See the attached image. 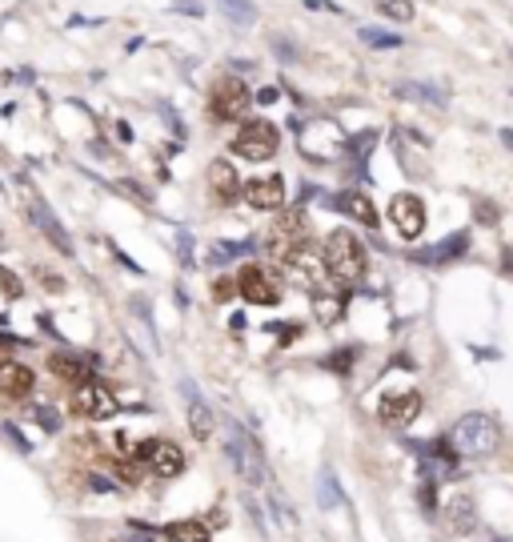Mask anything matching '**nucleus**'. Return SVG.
Masks as SVG:
<instances>
[{
    "mask_svg": "<svg viewBox=\"0 0 513 542\" xmlns=\"http://www.w3.org/2000/svg\"><path fill=\"white\" fill-rule=\"evenodd\" d=\"M501 446V430L489 414H466L449 430V450L457 458H489Z\"/></svg>",
    "mask_w": 513,
    "mask_h": 542,
    "instance_id": "1",
    "label": "nucleus"
},
{
    "mask_svg": "<svg viewBox=\"0 0 513 542\" xmlns=\"http://www.w3.org/2000/svg\"><path fill=\"white\" fill-rule=\"evenodd\" d=\"M321 261H325L329 277L345 281V286H354V281L365 277V249H361V241L349 234V229H333V234L325 237Z\"/></svg>",
    "mask_w": 513,
    "mask_h": 542,
    "instance_id": "2",
    "label": "nucleus"
},
{
    "mask_svg": "<svg viewBox=\"0 0 513 542\" xmlns=\"http://www.w3.org/2000/svg\"><path fill=\"white\" fill-rule=\"evenodd\" d=\"M225 454H229V462H233V470L249 482V486H265V482H269L265 454H261V450H257V442L249 438L245 430L237 426V422H229V426H225Z\"/></svg>",
    "mask_w": 513,
    "mask_h": 542,
    "instance_id": "3",
    "label": "nucleus"
},
{
    "mask_svg": "<svg viewBox=\"0 0 513 542\" xmlns=\"http://www.w3.org/2000/svg\"><path fill=\"white\" fill-rule=\"evenodd\" d=\"M133 462H140V466L157 478H177L180 470H185V450L169 438H149V442H137Z\"/></svg>",
    "mask_w": 513,
    "mask_h": 542,
    "instance_id": "4",
    "label": "nucleus"
},
{
    "mask_svg": "<svg viewBox=\"0 0 513 542\" xmlns=\"http://www.w3.org/2000/svg\"><path fill=\"white\" fill-rule=\"evenodd\" d=\"M277 145H281V133L269 120H249V125H241V133L233 137V153L241 161H249V165H261V161H269L277 153Z\"/></svg>",
    "mask_w": 513,
    "mask_h": 542,
    "instance_id": "5",
    "label": "nucleus"
},
{
    "mask_svg": "<svg viewBox=\"0 0 513 542\" xmlns=\"http://www.w3.org/2000/svg\"><path fill=\"white\" fill-rule=\"evenodd\" d=\"M68 406H73V414L85 418V422H105V418L117 414V394L105 386V381L88 378L85 386L73 390V401H68Z\"/></svg>",
    "mask_w": 513,
    "mask_h": 542,
    "instance_id": "6",
    "label": "nucleus"
},
{
    "mask_svg": "<svg viewBox=\"0 0 513 542\" xmlns=\"http://www.w3.org/2000/svg\"><path fill=\"white\" fill-rule=\"evenodd\" d=\"M253 93H249L245 85H241L237 77H221L213 85V93H209V113L217 120H241L249 113V105H253Z\"/></svg>",
    "mask_w": 513,
    "mask_h": 542,
    "instance_id": "7",
    "label": "nucleus"
},
{
    "mask_svg": "<svg viewBox=\"0 0 513 542\" xmlns=\"http://www.w3.org/2000/svg\"><path fill=\"white\" fill-rule=\"evenodd\" d=\"M389 221L401 234V241H417L421 229H426V205H421L417 193H397L389 201Z\"/></svg>",
    "mask_w": 513,
    "mask_h": 542,
    "instance_id": "8",
    "label": "nucleus"
},
{
    "mask_svg": "<svg viewBox=\"0 0 513 542\" xmlns=\"http://www.w3.org/2000/svg\"><path fill=\"white\" fill-rule=\"evenodd\" d=\"M237 294L245 301H253V306H277V301H281V289H277L273 274L261 269V266L241 269V274H237Z\"/></svg>",
    "mask_w": 513,
    "mask_h": 542,
    "instance_id": "9",
    "label": "nucleus"
},
{
    "mask_svg": "<svg viewBox=\"0 0 513 542\" xmlns=\"http://www.w3.org/2000/svg\"><path fill=\"white\" fill-rule=\"evenodd\" d=\"M417 414H421V394L417 390H394V394H385L377 401V418L385 422V426H394V430L409 426Z\"/></svg>",
    "mask_w": 513,
    "mask_h": 542,
    "instance_id": "10",
    "label": "nucleus"
},
{
    "mask_svg": "<svg viewBox=\"0 0 513 542\" xmlns=\"http://www.w3.org/2000/svg\"><path fill=\"white\" fill-rule=\"evenodd\" d=\"M241 197H245L253 209H261V214H273V209H281V205H285V177H277V173H265V177H253V181H245V189H241Z\"/></svg>",
    "mask_w": 513,
    "mask_h": 542,
    "instance_id": "11",
    "label": "nucleus"
},
{
    "mask_svg": "<svg viewBox=\"0 0 513 542\" xmlns=\"http://www.w3.org/2000/svg\"><path fill=\"white\" fill-rule=\"evenodd\" d=\"M36 390V374L16 358H5L0 361V394L13 398V401H28Z\"/></svg>",
    "mask_w": 513,
    "mask_h": 542,
    "instance_id": "12",
    "label": "nucleus"
},
{
    "mask_svg": "<svg viewBox=\"0 0 513 542\" xmlns=\"http://www.w3.org/2000/svg\"><path fill=\"white\" fill-rule=\"evenodd\" d=\"M209 197H213V205H233V201L241 197V177H237V165L233 161H213L209 165Z\"/></svg>",
    "mask_w": 513,
    "mask_h": 542,
    "instance_id": "13",
    "label": "nucleus"
},
{
    "mask_svg": "<svg viewBox=\"0 0 513 542\" xmlns=\"http://www.w3.org/2000/svg\"><path fill=\"white\" fill-rule=\"evenodd\" d=\"M48 374L68 381V386H85L93 378V370H88V361L80 354H48Z\"/></svg>",
    "mask_w": 513,
    "mask_h": 542,
    "instance_id": "14",
    "label": "nucleus"
},
{
    "mask_svg": "<svg viewBox=\"0 0 513 542\" xmlns=\"http://www.w3.org/2000/svg\"><path fill=\"white\" fill-rule=\"evenodd\" d=\"M28 209H33V221H36V229L45 237H53V245L60 249V254H73V241H68V234L60 229V221L53 209H45V201H36V197H28Z\"/></svg>",
    "mask_w": 513,
    "mask_h": 542,
    "instance_id": "15",
    "label": "nucleus"
},
{
    "mask_svg": "<svg viewBox=\"0 0 513 542\" xmlns=\"http://www.w3.org/2000/svg\"><path fill=\"white\" fill-rule=\"evenodd\" d=\"M160 535H165L169 542H213V535H209L205 522L197 518H177V522H165L160 526Z\"/></svg>",
    "mask_w": 513,
    "mask_h": 542,
    "instance_id": "16",
    "label": "nucleus"
},
{
    "mask_svg": "<svg viewBox=\"0 0 513 542\" xmlns=\"http://www.w3.org/2000/svg\"><path fill=\"white\" fill-rule=\"evenodd\" d=\"M333 205L354 221H361V225H369V229L377 225V209H374V201H369V193H345V197H337Z\"/></svg>",
    "mask_w": 513,
    "mask_h": 542,
    "instance_id": "17",
    "label": "nucleus"
},
{
    "mask_svg": "<svg viewBox=\"0 0 513 542\" xmlns=\"http://www.w3.org/2000/svg\"><path fill=\"white\" fill-rule=\"evenodd\" d=\"M213 410H209V401H200L193 390H189V430H193L197 442H209V434H213Z\"/></svg>",
    "mask_w": 513,
    "mask_h": 542,
    "instance_id": "18",
    "label": "nucleus"
},
{
    "mask_svg": "<svg viewBox=\"0 0 513 542\" xmlns=\"http://www.w3.org/2000/svg\"><path fill=\"white\" fill-rule=\"evenodd\" d=\"M466 249H469V237L466 234H454V237L437 241V245L421 249L417 261H454V257H466Z\"/></svg>",
    "mask_w": 513,
    "mask_h": 542,
    "instance_id": "19",
    "label": "nucleus"
},
{
    "mask_svg": "<svg viewBox=\"0 0 513 542\" xmlns=\"http://www.w3.org/2000/svg\"><path fill=\"white\" fill-rule=\"evenodd\" d=\"M313 309H317L321 321H337L341 314H345V301L337 297V289L321 286V289H313Z\"/></svg>",
    "mask_w": 513,
    "mask_h": 542,
    "instance_id": "20",
    "label": "nucleus"
},
{
    "mask_svg": "<svg viewBox=\"0 0 513 542\" xmlns=\"http://www.w3.org/2000/svg\"><path fill=\"white\" fill-rule=\"evenodd\" d=\"M217 5H221V13L233 20V25H253V20H257L253 0H217Z\"/></svg>",
    "mask_w": 513,
    "mask_h": 542,
    "instance_id": "21",
    "label": "nucleus"
},
{
    "mask_svg": "<svg viewBox=\"0 0 513 542\" xmlns=\"http://www.w3.org/2000/svg\"><path fill=\"white\" fill-rule=\"evenodd\" d=\"M449 515H454V518H449V522H454V530H469V526H474V502L454 498V502H449Z\"/></svg>",
    "mask_w": 513,
    "mask_h": 542,
    "instance_id": "22",
    "label": "nucleus"
},
{
    "mask_svg": "<svg viewBox=\"0 0 513 542\" xmlns=\"http://www.w3.org/2000/svg\"><path fill=\"white\" fill-rule=\"evenodd\" d=\"M377 13H385L394 20H414V5L409 0H377Z\"/></svg>",
    "mask_w": 513,
    "mask_h": 542,
    "instance_id": "23",
    "label": "nucleus"
},
{
    "mask_svg": "<svg viewBox=\"0 0 513 542\" xmlns=\"http://www.w3.org/2000/svg\"><path fill=\"white\" fill-rule=\"evenodd\" d=\"M361 40H365V45H377V48H397L401 45V36H385V33H377V28H361Z\"/></svg>",
    "mask_w": 513,
    "mask_h": 542,
    "instance_id": "24",
    "label": "nucleus"
},
{
    "mask_svg": "<svg viewBox=\"0 0 513 542\" xmlns=\"http://www.w3.org/2000/svg\"><path fill=\"white\" fill-rule=\"evenodd\" d=\"M245 249H249V245H213V249H209V254H213L209 261H229L233 254H245Z\"/></svg>",
    "mask_w": 513,
    "mask_h": 542,
    "instance_id": "25",
    "label": "nucleus"
},
{
    "mask_svg": "<svg viewBox=\"0 0 513 542\" xmlns=\"http://www.w3.org/2000/svg\"><path fill=\"white\" fill-rule=\"evenodd\" d=\"M36 426H45V430H56V426H60V418H56V410H48V406H40V410H36Z\"/></svg>",
    "mask_w": 513,
    "mask_h": 542,
    "instance_id": "26",
    "label": "nucleus"
},
{
    "mask_svg": "<svg viewBox=\"0 0 513 542\" xmlns=\"http://www.w3.org/2000/svg\"><path fill=\"white\" fill-rule=\"evenodd\" d=\"M0 286H5V294H16L20 297V277H13L8 269H0Z\"/></svg>",
    "mask_w": 513,
    "mask_h": 542,
    "instance_id": "27",
    "label": "nucleus"
},
{
    "mask_svg": "<svg viewBox=\"0 0 513 542\" xmlns=\"http://www.w3.org/2000/svg\"><path fill=\"white\" fill-rule=\"evenodd\" d=\"M40 281H45V286H53V294H60V289H65V277L48 274V269H40Z\"/></svg>",
    "mask_w": 513,
    "mask_h": 542,
    "instance_id": "28",
    "label": "nucleus"
},
{
    "mask_svg": "<svg viewBox=\"0 0 513 542\" xmlns=\"http://www.w3.org/2000/svg\"><path fill=\"white\" fill-rule=\"evenodd\" d=\"M233 294H237V281H221V286H217V301H225Z\"/></svg>",
    "mask_w": 513,
    "mask_h": 542,
    "instance_id": "29",
    "label": "nucleus"
},
{
    "mask_svg": "<svg viewBox=\"0 0 513 542\" xmlns=\"http://www.w3.org/2000/svg\"><path fill=\"white\" fill-rule=\"evenodd\" d=\"M257 100H261V105H273V100H277V89H261Z\"/></svg>",
    "mask_w": 513,
    "mask_h": 542,
    "instance_id": "30",
    "label": "nucleus"
},
{
    "mask_svg": "<svg viewBox=\"0 0 513 542\" xmlns=\"http://www.w3.org/2000/svg\"><path fill=\"white\" fill-rule=\"evenodd\" d=\"M0 241H5V237H0Z\"/></svg>",
    "mask_w": 513,
    "mask_h": 542,
    "instance_id": "31",
    "label": "nucleus"
}]
</instances>
